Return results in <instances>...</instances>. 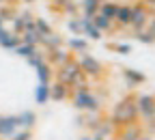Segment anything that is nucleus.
I'll return each mask as SVG.
<instances>
[{
	"mask_svg": "<svg viewBox=\"0 0 155 140\" xmlns=\"http://www.w3.org/2000/svg\"><path fill=\"white\" fill-rule=\"evenodd\" d=\"M84 73L80 71V65L78 61H67L65 65H61V71H58V82L65 84V86H71V84H80V78Z\"/></svg>",
	"mask_w": 155,
	"mask_h": 140,
	"instance_id": "nucleus-1",
	"label": "nucleus"
},
{
	"mask_svg": "<svg viewBox=\"0 0 155 140\" xmlns=\"http://www.w3.org/2000/svg\"><path fill=\"white\" fill-rule=\"evenodd\" d=\"M136 116H138V106H136L134 99H125V102H121L119 106L114 108V121L116 123L127 125V123L134 121Z\"/></svg>",
	"mask_w": 155,
	"mask_h": 140,
	"instance_id": "nucleus-2",
	"label": "nucleus"
},
{
	"mask_svg": "<svg viewBox=\"0 0 155 140\" xmlns=\"http://www.w3.org/2000/svg\"><path fill=\"white\" fill-rule=\"evenodd\" d=\"M73 106L80 110H99L101 108L97 97L91 91H80V88H75V93H73Z\"/></svg>",
	"mask_w": 155,
	"mask_h": 140,
	"instance_id": "nucleus-3",
	"label": "nucleus"
},
{
	"mask_svg": "<svg viewBox=\"0 0 155 140\" xmlns=\"http://www.w3.org/2000/svg\"><path fill=\"white\" fill-rule=\"evenodd\" d=\"M149 11H147V5H131V28L136 30V32H140V30H144L147 28V24H149Z\"/></svg>",
	"mask_w": 155,
	"mask_h": 140,
	"instance_id": "nucleus-4",
	"label": "nucleus"
},
{
	"mask_svg": "<svg viewBox=\"0 0 155 140\" xmlns=\"http://www.w3.org/2000/svg\"><path fill=\"white\" fill-rule=\"evenodd\" d=\"M78 65H80V71H82V73H88V75H99V73L104 71V65L97 61L95 56H91V54H86V52H82Z\"/></svg>",
	"mask_w": 155,
	"mask_h": 140,
	"instance_id": "nucleus-5",
	"label": "nucleus"
},
{
	"mask_svg": "<svg viewBox=\"0 0 155 140\" xmlns=\"http://www.w3.org/2000/svg\"><path fill=\"white\" fill-rule=\"evenodd\" d=\"M136 106H138V114L142 116H155V97L151 95H142L140 99H136Z\"/></svg>",
	"mask_w": 155,
	"mask_h": 140,
	"instance_id": "nucleus-6",
	"label": "nucleus"
},
{
	"mask_svg": "<svg viewBox=\"0 0 155 140\" xmlns=\"http://www.w3.org/2000/svg\"><path fill=\"white\" fill-rule=\"evenodd\" d=\"M17 129H19L17 116H0V136L2 138H11Z\"/></svg>",
	"mask_w": 155,
	"mask_h": 140,
	"instance_id": "nucleus-7",
	"label": "nucleus"
},
{
	"mask_svg": "<svg viewBox=\"0 0 155 140\" xmlns=\"http://www.w3.org/2000/svg\"><path fill=\"white\" fill-rule=\"evenodd\" d=\"M114 22L119 26H129L131 24V5H119V7H116Z\"/></svg>",
	"mask_w": 155,
	"mask_h": 140,
	"instance_id": "nucleus-8",
	"label": "nucleus"
},
{
	"mask_svg": "<svg viewBox=\"0 0 155 140\" xmlns=\"http://www.w3.org/2000/svg\"><path fill=\"white\" fill-rule=\"evenodd\" d=\"M80 26H82V37H88V39H101V35H104V32H99V30L93 26L91 17H82V19H80Z\"/></svg>",
	"mask_w": 155,
	"mask_h": 140,
	"instance_id": "nucleus-9",
	"label": "nucleus"
},
{
	"mask_svg": "<svg viewBox=\"0 0 155 140\" xmlns=\"http://www.w3.org/2000/svg\"><path fill=\"white\" fill-rule=\"evenodd\" d=\"M19 39H22V43H28V45H39V43H41V35L37 32L35 26L22 30V37H19Z\"/></svg>",
	"mask_w": 155,
	"mask_h": 140,
	"instance_id": "nucleus-10",
	"label": "nucleus"
},
{
	"mask_svg": "<svg viewBox=\"0 0 155 140\" xmlns=\"http://www.w3.org/2000/svg\"><path fill=\"white\" fill-rule=\"evenodd\" d=\"M91 22H93V26L99 30V32H106V30H110L112 26H114V22L112 19H108V17H104L101 13H95L93 17H91Z\"/></svg>",
	"mask_w": 155,
	"mask_h": 140,
	"instance_id": "nucleus-11",
	"label": "nucleus"
},
{
	"mask_svg": "<svg viewBox=\"0 0 155 140\" xmlns=\"http://www.w3.org/2000/svg\"><path fill=\"white\" fill-rule=\"evenodd\" d=\"M142 138V132L138 125H134V123H127L121 132V140H140Z\"/></svg>",
	"mask_w": 155,
	"mask_h": 140,
	"instance_id": "nucleus-12",
	"label": "nucleus"
},
{
	"mask_svg": "<svg viewBox=\"0 0 155 140\" xmlns=\"http://www.w3.org/2000/svg\"><path fill=\"white\" fill-rule=\"evenodd\" d=\"M37 78H39V84H50L52 80V65L50 63H43L37 67Z\"/></svg>",
	"mask_w": 155,
	"mask_h": 140,
	"instance_id": "nucleus-13",
	"label": "nucleus"
},
{
	"mask_svg": "<svg viewBox=\"0 0 155 140\" xmlns=\"http://www.w3.org/2000/svg\"><path fill=\"white\" fill-rule=\"evenodd\" d=\"M19 43H22V39H19L17 35H13V32H5V37L2 39H0V45H2V48H7V50H15Z\"/></svg>",
	"mask_w": 155,
	"mask_h": 140,
	"instance_id": "nucleus-14",
	"label": "nucleus"
},
{
	"mask_svg": "<svg viewBox=\"0 0 155 140\" xmlns=\"http://www.w3.org/2000/svg\"><path fill=\"white\" fill-rule=\"evenodd\" d=\"M37 121V116L35 112H22V114H17V123H19V129H30Z\"/></svg>",
	"mask_w": 155,
	"mask_h": 140,
	"instance_id": "nucleus-15",
	"label": "nucleus"
},
{
	"mask_svg": "<svg viewBox=\"0 0 155 140\" xmlns=\"http://www.w3.org/2000/svg\"><path fill=\"white\" fill-rule=\"evenodd\" d=\"M67 61H71V56L67 54V52H63L61 48H56V50H52V54H50V63H54V65H65Z\"/></svg>",
	"mask_w": 155,
	"mask_h": 140,
	"instance_id": "nucleus-16",
	"label": "nucleus"
},
{
	"mask_svg": "<svg viewBox=\"0 0 155 140\" xmlns=\"http://www.w3.org/2000/svg\"><path fill=\"white\" fill-rule=\"evenodd\" d=\"M116 2H101L99 5V9H97V13H101L104 17H108V19H112L114 22V15H116Z\"/></svg>",
	"mask_w": 155,
	"mask_h": 140,
	"instance_id": "nucleus-17",
	"label": "nucleus"
},
{
	"mask_svg": "<svg viewBox=\"0 0 155 140\" xmlns=\"http://www.w3.org/2000/svg\"><path fill=\"white\" fill-rule=\"evenodd\" d=\"M41 43H43L48 50H56V48H61V45H63V39L50 32V35H43V37H41Z\"/></svg>",
	"mask_w": 155,
	"mask_h": 140,
	"instance_id": "nucleus-18",
	"label": "nucleus"
},
{
	"mask_svg": "<svg viewBox=\"0 0 155 140\" xmlns=\"http://www.w3.org/2000/svg\"><path fill=\"white\" fill-rule=\"evenodd\" d=\"M101 0H82V11H84V17H93L99 9Z\"/></svg>",
	"mask_w": 155,
	"mask_h": 140,
	"instance_id": "nucleus-19",
	"label": "nucleus"
},
{
	"mask_svg": "<svg viewBox=\"0 0 155 140\" xmlns=\"http://www.w3.org/2000/svg\"><path fill=\"white\" fill-rule=\"evenodd\" d=\"M65 95H67V86L65 84H54V86H50V99H56V102H61V99H65Z\"/></svg>",
	"mask_w": 155,
	"mask_h": 140,
	"instance_id": "nucleus-20",
	"label": "nucleus"
},
{
	"mask_svg": "<svg viewBox=\"0 0 155 140\" xmlns=\"http://www.w3.org/2000/svg\"><path fill=\"white\" fill-rule=\"evenodd\" d=\"M67 45L71 48V50H75L78 54H82V52H86V41H84V39H80V37H71L69 39V41H67Z\"/></svg>",
	"mask_w": 155,
	"mask_h": 140,
	"instance_id": "nucleus-21",
	"label": "nucleus"
},
{
	"mask_svg": "<svg viewBox=\"0 0 155 140\" xmlns=\"http://www.w3.org/2000/svg\"><path fill=\"white\" fill-rule=\"evenodd\" d=\"M35 99L39 104H45L50 99V84H39L37 86V93H35Z\"/></svg>",
	"mask_w": 155,
	"mask_h": 140,
	"instance_id": "nucleus-22",
	"label": "nucleus"
},
{
	"mask_svg": "<svg viewBox=\"0 0 155 140\" xmlns=\"http://www.w3.org/2000/svg\"><path fill=\"white\" fill-rule=\"evenodd\" d=\"M15 52L19 54V56H24V58H30L32 54H37L39 50H37V45H28V43H19L17 48H15Z\"/></svg>",
	"mask_w": 155,
	"mask_h": 140,
	"instance_id": "nucleus-23",
	"label": "nucleus"
},
{
	"mask_svg": "<svg viewBox=\"0 0 155 140\" xmlns=\"http://www.w3.org/2000/svg\"><path fill=\"white\" fill-rule=\"evenodd\" d=\"M125 78L129 80V82H134V84H142L144 82V75L138 73V71H134V69H127L125 71Z\"/></svg>",
	"mask_w": 155,
	"mask_h": 140,
	"instance_id": "nucleus-24",
	"label": "nucleus"
},
{
	"mask_svg": "<svg viewBox=\"0 0 155 140\" xmlns=\"http://www.w3.org/2000/svg\"><path fill=\"white\" fill-rule=\"evenodd\" d=\"M112 132V123H99L97 125V138H104L106 140V136Z\"/></svg>",
	"mask_w": 155,
	"mask_h": 140,
	"instance_id": "nucleus-25",
	"label": "nucleus"
},
{
	"mask_svg": "<svg viewBox=\"0 0 155 140\" xmlns=\"http://www.w3.org/2000/svg\"><path fill=\"white\" fill-rule=\"evenodd\" d=\"M26 61H28V63H30V65H32V67L37 69L39 65H43V63H45V56H43L41 52H37V54H32L30 58H26Z\"/></svg>",
	"mask_w": 155,
	"mask_h": 140,
	"instance_id": "nucleus-26",
	"label": "nucleus"
},
{
	"mask_svg": "<svg viewBox=\"0 0 155 140\" xmlns=\"http://www.w3.org/2000/svg\"><path fill=\"white\" fill-rule=\"evenodd\" d=\"M11 140H30V129H17L11 136Z\"/></svg>",
	"mask_w": 155,
	"mask_h": 140,
	"instance_id": "nucleus-27",
	"label": "nucleus"
},
{
	"mask_svg": "<svg viewBox=\"0 0 155 140\" xmlns=\"http://www.w3.org/2000/svg\"><path fill=\"white\" fill-rule=\"evenodd\" d=\"M78 37H82V26H80V19H69V24H67Z\"/></svg>",
	"mask_w": 155,
	"mask_h": 140,
	"instance_id": "nucleus-28",
	"label": "nucleus"
},
{
	"mask_svg": "<svg viewBox=\"0 0 155 140\" xmlns=\"http://www.w3.org/2000/svg\"><path fill=\"white\" fill-rule=\"evenodd\" d=\"M112 50L121 52V54H129L131 52V45L129 43H112Z\"/></svg>",
	"mask_w": 155,
	"mask_h": 140,
	"instance_id": "nucleus-29",
	"label": "nucleus"
},
{
	"mask_svg": "<svg viewBox=\"0 0 155 140\" xmlns=\"http://www.w3.org/2000/svg\"><path fill=\"white\" fill-rule=\"evenodd\" d=\"M13 28H15V32H22V30H26L24 19H22V17H15V19H13Z\"/></svg>",
	"mask_w": 155,
	"mask_h": 140,
	"instance_id": "nucleus-30",
	"label": "nucleus"
},
{
	"mask_svg": "<svg viewBox=\"0 0 155 140\" xmlns=\"http://www.w3.org/2000/svg\"><path fill=\"white\" fill-rule=\"evenodd\" d=\"M142 2H144V5H153V7H155V0H142Z\"/></svg>",
	"mask_w": 155,
	"mask_h": 140,
	"instance_id": "nucleus-31",
	"label": "nucleus"
},
{
	"mask_svg": "<svg viewBox=\"0 0 155 140\" xmlns=\"http://www.w3.org/2000/svg\"><path fill=\"white\" fill-rule=\"evenodd\" d=\"M24 2H35V0H24Z\"/></svg>",
	"mask_w": 155,
	"mask_h": 140,
	"instance_id": "nucleus-32",
	"label": "nucleus"
},
{
	"mask_svg": "<svg viewBox=\"0 0 155 140\" xmlns=\"http://www.w3.org/2000/svg\"><path fill=\"white\" fill-rule=\"evenodd\" d=\"M93 140H104V138H93Z\"/></svg>",
	"mask_w": 155,
	"mask_h": 140,
	"instance_id": "nucleus-33",
	"label": "nucleus"
},
{
	"mask_svg": "<svg viewBox=\"0 0 155 140\" xmlns=\"http://www.w3.org/2000/svg\"><path fill=\"white\" fill-rule=\"evenodd\" d=\"M82 140H93V138H82Z\"/></svg>",
	"mask_w": 155,
	"mask_h": 140,
	"instance_id": "nucleus-34",
	"label": "nucleus"
},
{
	"mask_svg": "<svg viewBox=\"0 0 155 140\" xmlns=\"http://www.w3.org/2000/svg\"><path fill=\"white\" fill-rule=\"evenodd\" d=\"M140 140H149V138H144V136H142V138H140Z\"/></svg>",
	"mask_w": 155,
	"mask_h": 140,
	"instance_id": "nucleus-35",
	"label": "nucleus"
},
{
	"mask_svg": "<svg viewBox=\"0 0 155 140\" xmlns=\"http://www.w3.org/2000/svg\"><path fill=\"white\" fill-rule=\"evenodd\" d=\"M0 28H2V19H0Z\"/></svg>",
	"mask_w": 155,
	"mask_h": 140,
	"instance_id": "nucleus-36",
	"label": "nucleus"
},
{
	"mask_svg": "<svg viewBox=\"0 0 155 140\" xmlns=\"http://www.w3.org/2000/svg\"><path fill=\"white\" fill-rule=\"evenodd\" d=\"M0 2H5V0H0Z\"/></svg>",
	"mask_w": 155,
	"mask_h": 140,
	"instance_id": "nucleus-37",
	"label": "nucleus"
}]
</instances>
